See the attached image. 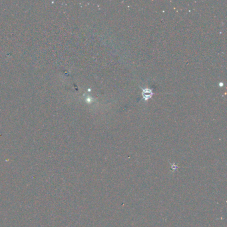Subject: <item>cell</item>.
<instances>
[{
  "instance_id": "obj_1",
  "label": "cell",
  "mask_w": 227,
  "mask_h": 227,
  "mask_svg": "<svg viewBox=\"0 0 227 227\" xmlns=\"http://www.w3.org/2000/svg\"><path fill=\"white\" fill-rule=\"evenodd\" d=\"M151 94H152V93H151V90L149 89H146L143 92V97H145V99H148L149 98H150L151 97Z\"/></svg>"
}]
</instances>
